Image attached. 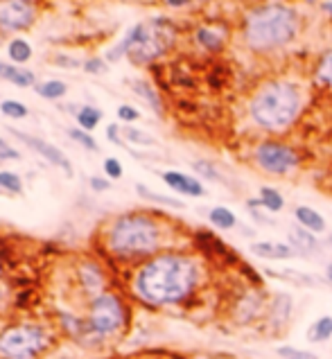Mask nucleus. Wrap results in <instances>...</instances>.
<instances>
[{
  "instance_id": "f257e3e1",
  "label": "nucleus",
  "mask_w": 332,
  "mask_h": 359,
  "mask_svg": "<svg viewBox=\"0 0 332 359\" xmlns=\"http://www.w3.org/2000/svg\"><path fill=\"white\" fill-rule=\"evenodd\" d=\"M197 287V264L181 253H161L145 262L136 278L133 292L147 305H174L185 301Z\"/></svg>"
},
{
  "instance_id": "f03ea898",
  "label": "nucleus",
  "mask_w": 332,
  "mask_h": 359,
  "mask_svg": "<svg viewBox=\"0 0 332 359\" xmlns=\"http://www.w3.org/2000/svg\"><path fill=\"white\" fill-rule=\"evenodd\" d=\"M161 246L159 222L145 212H124L107 229V249L120 260L154 255Z\"/></svg>"
},
{
  "instance_id": "7ed1b4c3",
  "label": "nucleus",
  "mask_w": 332,
  "mask_h": 359,
  "mask_svg": "<svg viewBox=\"0 0 332 359\" xmlns=\"http://www.w3.org/2000/svg\"><path fill=\"white\" fill-rule=\"evenodd\" d=\"M176 41V27L168 18H152L145 23H136L120 43L109 50L107 59L118 61L127 55L136 66L152 64L154 59L163 57Z\"/></svg>"
},
{
  "instance_id": "20e7f679",
  "label": "nucleus",
  "mask_w": 332,
  "mask_h": 359,
  "mask_svg": "<svg viewBox=\"0 0 332 359\" xmlns=\"http://www.w3.org/2000/svg\"><path fill=\"white\" fill-rule=\"evenodd\" d=\"M296 14L285 5H263L246 16L244 41L255 53H267L296 36Z\"/></svg>"
},
{
  "instance_id": "39448f33",
  "label": "nucleus",
  "mask_w": 332,
  "mask_h": 359,
  "mask_svg": "<svg viewBox=\"0 0 332 359\" xmlns=\"http://www.w3.org/2000/svg\"><path fill=\"white\" fill-rule=\"evenodd\" d=\"M300 95L287 81H274L255 93L251 100V118L267 131H283L298 116Z\"/></svg>"
},
{
  "instance_id": "423d86ee",
  "label": "nucleus",
  "mask_w": 332,
  "mask_h": 359,
  "mask_svg": "<svg viewBox=\"0 0 332 359\" xmlns=\"http://www.w3.org/2000/svg\"><path fill=\"white\" fill-rule=\"evenodd\" d=\"M57 341V330L44 321H18L0 330V359H41Z\"/></svg>"
},
{
  "instance_id": "0eeeda50",
  "label": "nucleus",
  "mask_w": 332,
  "mask_h": 359,
  "mask_svg": "<svg viewBox=\"0 0 332 359\" xmlns=\"http://www.w3.org/2000/svg\"><path fill=\"white\" fill-rule=\"evenodd\" d=\"M86 339L105 341L118 337L127 327V307L118 294L102 292L86 305Z\"/></svg>"
},
{
  "instance_id": "6e6552de",
  "label": "nucleus",
  "mask_w": 332,
  "mask_h": 359,
  "mask_svg": "<svg viewBox=\"0 0 332 359\" xmlns=\"http://www.w3.org/2000/svg\"><path fill=\"white\" fill-rule=\"evenodd\" d=\"M255 161L269 174H287L298 165L296 151L280 145V142H263L255 149Z\"/></svg>"
},
{
  "instance_id": "1a4fd4ad",
  "label": "nucleus",
  "mask_w": 332,
  "mask_h": 359,
  "mask_svg": "<svg viewBox=\"0 0 332 359\" xmlns=\"http://www.w3.org/2000/svg\"><path fill=\"white\" fill-rule=\"evenodd\" d=\"M36 3H23V0L0 3V29L3 32H23V29H29L36 20Z\"/></svg>"
},
{
  "instance_id": "9d476101",
  "label": "nucleus",
  "mask_w": 332,
  "mask_h": 359,
  "mask_svg": "<svg viewBox=\"0 0 332 359\" xmlns=\"http://www.w3.org/2000/svg\"><path fill=\"white\" fill-rule=\"evenodd\" d=\"M12 133H14V136H16L18 140H23L29 149H34V151L39 154V156H44V158L50 163V165L59 168L61 172L66 174L68 179L75 177V170H72V163L68 161V156H66V154L61 151L59 147L50 145V142L41 140V138H36V136H29V133H23V131H14V129H12Z\"/></svg>"
},
{
  "instance_id": "9b49d317",
  "label": "nucleus",
  "mask_w": 332,
  "mask_h": 359,
  "mask_svg": "<svg viewBox=\"0 0 332 359\" xmlns=\"http://www.w3.org/2000/svg\"><path fill=\"white\" fill-rule=\"evenodd\" d=\"M77 278H79V287L84 290V294L91 299H95V296H100L105 290V271H102V266L95 264V262H86L81 264L77 269Z\"/></svg>"
},
{
  "instance_id": "f8f14e48",
  "label": "nucleus",
  "mask_w": 332,
  "mask_h": 359,
  "mask_svg": "<svg viewBox=\"0 0 332 359\" xmlns=\"http://www.w3.org/2000/svg\"><path fill=\"white\" fill-rule=\"evenodd\" d=\"M163 181H165V186H170L174 192H179V194H185V197H201L204 194V186L197 179L188 177V174H183V172H163Z\"/></svg>"
},
{
  "instance_id": "ddd939ff",
  "label": "nucleus",
  "mask_w": 332,
  "mask_h": 359,
  "mask_svg": "<svg viewBox=\"0 0 332 359\" xmlns=\"http://www.w3.org/2000/svg\"><path fill=\"white\" fill-rule=\"evenodd\" d=\"M0 79L12 81V84L18 86V88L36 86V77H34L32 70L20 68L16 64H5V61H0Z\"/></svg>"
},
{
  "instance_id": "4468645a",
  "label": "nucleus",
  "mask_w": 332,
  "mask_h": 359,
  "mask_svg": "<svg viewBox=\"0 0 332 359\" xmlns=\"http://www.w3.org/2000/svg\"><path fill=\"white\" fill-rule=\"evenodd\" d=\"M251 251L258 258H267V260H287L294 255V249L287 244H278V242H255L251 246Z\"/></svg>"
},
{
  "instance_id": "2eb2a0df",
  "label": "nucleus",
  "mask_w": 332,
  "mask_h": 359,
  "mask_svg": "<svg viewBox=\"0 0 332 359\" xmlns=\"http://www.w3.org/2000/svg\"><path fill=\"white\" fill-rule=\"evenodd\" d=\"M296 219L300 224V229H305L310 233H324L326 231V219L314 208H307V206H298L294 210Z\"/></svg>"
},
{
  "instance_id": "dca6fc26",
  "label": "nucleus",
  "mask_w": 332,
  "mask_h": 359,
  "mask_svg": "<svg viewBox=\"0 0 332 359\" xmlns=\"http://www.w3.org/2000/svg\"><path fill=\"white\" fill-rule=\"evenodd\" d=\"M194 36H197V43H199L204 50H208V53H220V50L224 48V34H220L217 29L199 27Z\"/></svg>"
},
{
  "instance_id": "f3484780",
  "label": "nucleus",
  "mask_w": 332,
  "mask_h": 359,
  "mask_svg": "<svg viewBox=\"0 0 332 359\" xmlns=\"http://www.w3.org/2000/svg\"><path fill=\"white\" fill-rule=\"evenodd\" d=\"M131 86H133V90H136V95H140L142 100L150 102V107L154 109V114L163 116V102H161V97L157 93V88H154L152 84H147V81H140V79H133Z\"/></svg>"
},
{
  "instance_id": "a211bd4d",
  "label": "nucleus",
  "mask_w": 332,
  "mask_h": 359,
  "mask_svg": "<svg viewBox=\"0 0 332 359\" xmlns=\"http://www.w3.org/2000/svg\"><path fill=\"white\" fill-rule=\"evenodd\" d=\"M36 95L46 97V100H59L68 93V84L61 79H48V81H41V84L34 86Z\"/></svg>"
},
{
  "instance_id": "6ab92c4d",
  "label": "nucleus",
  "mask_w": 332,
  "mask_h": 359,
  "mask_svg": "<svg viewBox=\"0 0 332 359\" xmlns=\"http://www.w3.org/2000/svg\"><path fill=\"white\" fill-rule=\"evenodd\" d=\"M289 242H292V246L298 251H312V253L319 251L317 238L305 229H292V231H289Z\"/></svg>"
},
{
  "instance_id": "aec40b11",
  "label": "nucleus",
  "mask_w": 332,
  "mask_h": 359,
  "mask_svg": "<svg viewBox=\"0 0 332 359\" xmlns=\"http://www.w3.org/2000/svg\"><path fill=\"white\" fill-rule=\"evenodd\" d=\"M7 55L14 64H27V61L32 59V46H29L25 39H12L7 46Z\"/></svg>"
},
{
  "instance_id": "412c9836",
  "label": "nucleus",
  "mask_w": 332,
  "mask_h": 359,
  "mask_svg": "<svg viewBox=\"0 0 332 359\" xmlns=\"http://www.w3.org/2000/svg\"><path fill=\"white\" fill-rule=\"evenodd\" d=\"M75 118H77V125H79V129H84V131H93L98 125H100V120H102V111L100 109H95V107H81L77 114H75Z\"/></svg>"
},
{
  "instance_id": "4be33fe9",
  "label": "nucleus",
  "mask_w": 332,
  "mask_h": 359,
  "mask_svg": "<svg viewBox=\"0 0 332 359\" xmlns=\"http://www.w3.org/2000/svg\"><path fill=\"white\" fill-rule=\"evenodd\" d=\"M0 194H16L20 197L23 194V179L18 177L16 172H0Z\"/></svg>"
},
{
  "instance_id": "5701e85b",
  "label": "nucleus",
  "mask_w": 332,
  "mask_h": 359,
  "mask_svg": "<svg viewBox=\"0 0 332 359\" xmlns=\"http://www.w3.org/2000/svg\"><path fill=\"white\" fill-rule=\"evenodd\" d=\"M310 341H326L332 337V316H321V319L310 327Z\"/></svg>"
},
{
  "instance_id": "b1692460",
  "label": "nucleus",
  "mask_w": 332,
  "mask_h": 359,
  "mask_svg": "<svg viewBox=\"0 0 332 359\" xmlns=\"http://www.w3.org/2000/svg\"><path fill=\"white\" fill-rule=\"evenodd\" d=\"M211 222H213V226H217V229H233L235 224H237V219H235V215L228 210V208H222V206H217V208H213L211 210Z\"/></svg>"
},
{
  "instance_id": "393cba45",
  "label": "nucleus",
  "mask_w": 332,
  "mask_h": 359,
  "mask_svg": "<svg viewBox=\"0 0 332 359\" xmlns=\"http://www.w3.org/2000/svg\"><path fill=\"white\" fill-rule=\"evenodd\" d=\"M0 114L12 118V120H20V118H27L29 109L18 100H3L0 102Z\"/></svg>"
},
{
  "instance_id": "a878e982",
  "label": "nucleus",
  "mask_w": 332,
  "mask_h": 359,
  "mask_svg": "<svg viewBox=\"0 0 332 359\" xmlns=\"http://www.w3.org/2000/svg\"><path fill=\"white\" fill-rule=\"evenodd\" d=\"M260 203H263L267 210L278 212V210H283L285 199H283V194H280L278 190H274V188H263L260 190Z\"/></svg>"
},
{
  "instance_id": "bb28decb",
  "label": "nucleus",
  "mask_w": 332,
  "mask_h": 359,
  "mask_svg": "<svg viewBox=\"0 0 332 359\" xmlns=\"http://www.w3.org/2000/svg\"><path fill=\"white\" fill-rule=\"evenodd\" d=\"M122 129V136L127 138L129 142H133V145H142V147H152L154 140L150 133H145V131H140V129H136V127H120Z\"/></svg>"
},
{
  "instance_id": "cd10ccee",
  "label": "nucleus",
  "mask_w": 332,
  "mask_h": 359,
  "mask_svg": "<svg viewBox=\"0 0 332 359\" xmlns=\"http://www.w3.org/2000/svg\"><path fill=\"white\" fill-rule=\"evenodd\" d=\"M317 77L324 86L332 88V50L321 57L319 66H317Z\"/></svg>"
},
{
  "instance_id": "c85d7f7f",
  "label": "nucleus",
  "mask_w": 332,
  "mask_h": 359,
  "mask_svg": "<svg viewBox=\"0 0 332 359\" xmlns=\"http://www.w3.org/2000/svg\"><path fill=\"white\" fill-rule=\"evenodd\" d=\"M68 136L75 140V142H79L81 147H86L88 151H98L100 147H98V142H95V138L91 136L88 131H84V129H68Z\"/></svg>"
},
{
  "instance_id": "c756f323",
  "label": "nucleus",
  "mask_w": 332,
  "mask_h": 359,
  "mask_svg": "<svg viewBox=\"0 0 332 359\" xmlns=\"http://www.w3.org/2000/svg\"><path fill=\"white\" fill-rule=\"evenodd\" d=\"M136 190H138V194H142V197L150 199V201H157V203H163V206H172V208H183L181 201L170 199V197H163V194L152 192L150 188H145V186H136Z\"/></svg>"
},
{
  "instance_id": "7c9ffc66",
  "label": "nucleus",
  "mask_w": 332,
  "mask_h": 359,
  "mask_svg": "<svg viewBox=\"0 0 332 359\" xmlns=\"http://www.w3.org/2000/svg\"><path fill=\"white\" fill-rule=\"evenodd\" d=\"M278 355L283 357V359H319L314 353L300 351V348H292V346H280Z\"/></svg>"
},
{
  "instance_id": "2f4dec72",
  "label": "nucleus",
  "mask_w": 332,
  "mask_h": 359,
  "mask_svg": "<svg viewBox=\"0 0 332 359\" xmlns=\"http://www.w3.org/2000/svg\"><path fill=\"white\" fill-rule=\"evenodd\" d=\"M192 168H194L197 174H201V177H206V179L220 181V172H217L208 161H194V163H192Z\"/></svg>"
},
{
  "instance_id": "473e14b6",
  "label": "nucleus",
  "mask_w": 332,
  "mask_h": 359,
  "mask_svg": "<svg viewBox=\"0 0 332 359\" xmlns=\"http://www.w3.org/2000/svg\"><path fill=\"white\" fill-rule=\"evenodd\" d=\"M84 70L91 75H100V73H105L107 70V64H105V59H100V57H91L84 61Z\"/></svg>"
},
{
  "instance_id": "72a5a7b5",
  "label": "nucleus",
  "mask_w": 332,
  "mask_h": 359,
  "mask_svg": "<svg viewBox=\"0 0 332 359\" xmlns=\"http://www.w3.org/2000/svg\"><path fill=\"white\" fill-rule=\"evenodd\" d=\"M105 174L107 179H120L122 177V165L118 158H107L105 161Z\"/></svg>"
},
{
  "instance_id": "f704fd0d",
  "label": "nucleus",
  "mask_w": 332,
  "mask_h": 359,
  "mask_svg": "<svg viewBox=\"0 0 332 359\" xmlns=\"http://www.w3.org/2000/svg\"><path fill=\"white\" fill-rule=\"evenodd\" d=\"M118 118L122 120V122H136L138 118H140V114L133 107H129V104H122V107H118Z\"/></svg>"
},
{
  "instance_id": "c9c22d12",
  "label": "nucleus",
  "mask_w": 332,
  "mask_h": 359,
  "mask_svg": "<svg viewBox=\"0 0 332 359\" xmlns=\"http://www.w3.org/2000/svg\"><path fill=\"white\" fill-rule=\"evenodd\" d=\"M88 183H91V188L95 190V192H105V190L111 188V183L107 179H102V177H91Z\"/></svg>"
},
{
  "instance_id": "e433bc0d",
  "label": "nucleus",
  "mask_w": 332,
  "mask_h": 359,
  "mask_svg": "<svg viewBox=\"0 0 332 359\" xmlns=\"http://www.w3.org/2000/svg\"><path fill=\"white\" fill-rule=\"evenodd\" d=\"M120 131H122V129H118V125H109V129H107V138L113 142V145H124V142H122V136H120Z\"/></svg>"
},
{
  "instance_id": "4c0bfd02",
  "label": "nucleus",
  "mask_w": 332,
  "mask_h": 359,
  "mask_svg": "<svg viewBox=\"0 0 332 359\" xmlns=\"http://www.w3.org/2000/svg\"><path fill=\"white\" fill-rule=\"evenodd\" d=\"M7 299H9V292H7V285L0 280V314L5 312V307H7Z\"/></svg>"
},
{
  "instance_id": "58836bf2",
  "label": "nucleus",
  "mask_w": 332,
  "mask_h": 359,
  "mask_svg": "<svg viewBox=\"0 0 332 359\" xmlns=\"http://www.w3.org/2000/svg\"><path fill=\"white\" fill-rule=\"evenodd\" d=\"M55 61H57V64H61V66H70V68H77L79 66V61L77 59H70V57H57Z\"/></svg>"
},
{
  "instance_id": "ea45409f",
  "label": "nucleus",
  "mask_w": 332,
  "mask_h": 359,
  "mask_svg": "<svg viewBox=\"0 0 332 359\" xmlns=\"http://www.w3.org/2000/svg\"><path fill=\"white\" fill-rule=\"evenodd\" d=\"M321 9L328 12V14H332V0H330V3H321Z\"/></svg>"
},
{
  "instance_id": "a19ab883",
  "label": "nucleus",
  "mask_w": 332,
  "mask_h": 359,
  "mask_svg": "<svg viewBox=\"0 0 332 359\" xmlns=\"http://www.w3.org/2000/svg\"><path fill=\"white\" fill-rule=\"evenodd\" d=\"M326 273H328V280L332 283V262L328 264V271H326Z\"/></svg>"
},
{
  "instance_id": "79ce46f5",
  "label": "nucleus",
  "mask_w": 332,
  "mask_h": 359,
  "mask_svg": "<svg viewBox=\"0 0 332 359\" xmlns=\"http://www.w3.org/2000/svg\"><path fill=\"white\" fill-rule=\"evenodd\" d=\"M330 244H332V238H330Z\"/></svg>"
}]
</instances>
